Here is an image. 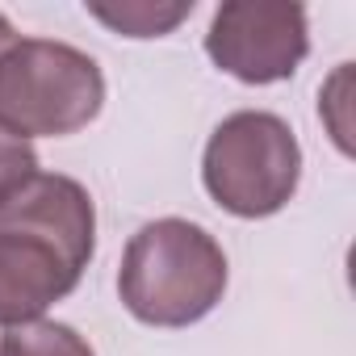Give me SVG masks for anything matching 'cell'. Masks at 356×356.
Wrapping results in <instances>:
<instances>
[{
	"label": "cell",
	"mask_w": 356,
	"mask_h": 356,
	"mask_svg": "<svg viewBox=\"0 0 356 356\" xmlns=\"http://www.w3.org/2000/svg\"><path fill=\"white\" fill-rule=\"evenodd\" d=\"M97 252V206L59 172H34L0 197V327L42 318Z\"/></svg>",
	"instance_id": "6da1fadb"
},
{
	"label": "cell",
	"mask_w": 356,
	"mask_h": 356,
	"mask_svg": "<svg viewBox=\"0 0 356 356\" xmlns=\"http://www.w3.org/2000/svg\"><path fill=\"white\" fill-rule=\"evenodd\" d=\"M227 293L222 243L189 218H155L122 252L118 298L147 327H193Z\"/></svg>",
	"instance_id": "7a4b0ae2"
},
{
	"label": "cell",
	"mask_w": 356,
	"mask_h": 356,
	"mask_svg": "<svg viewBox=\"0 0 356 356\" xmlns=\"http://www.w3.org/2000/svg\"><path fill=\"white\" fill-rule=\"evenodd\" d=\"M105 105V76L80 47L51 38H17L0 55V130L30 138H63L84 130Z\"/></svg>",
	"instance_id": "3957f363"
},
{
	"label": "cell",
	"mask_w": 356,
	"mask_h": 356,
	"mask_svg": "<svg viewBox=\"0 0 356 356\" xmlns=\"http://www.w3.org/2000/svg\"><path fill=\"white\" fill-rule=\"evenodd\" d=\"M206 193L235 218H273L302 181V147L285 118L239 109L218 122L202 155Z\"/></svg>",
	"instance_id": "277c9868"
},
{
	"label": "cell",
	"mask_w": 356,
	"mask_h": 356,
	"mask_svg": "<svg viewBox=\"0 0 356 356\" xmlns=\"http://www.w3.org/2000/svg\"><path fill=\"white\" fill-rule=\"evenodd\" d=\"M206 55L243 84L289 80L310 55L306 9L289 0H227L206 30Z\"/></svg>",
	"instance_id": "5b68a950"
},
{
	"label": "cell",
	"mask_w": 356,
	"mask_h": 356,
	"mask_svg": "<svg viewBox=\"0 0 356 356\" xmlns=\"http://www.w3.org/2000/svg\"><path fill=\"white\" fill-rule=\"evenodd\" d=\"M88 13L109 26L113 34H126V38H163L181 26L189 13H193V0H176V5H151V0H122V5H88Z\"/></svg>",
	"instance_id": "8992f818"
},
{
	"label": "cell",
	"mask_w": 356,
	"mask_h": 356,
	"mask_svg": "<svg viewBox=\"0 0 356 356\" xmlns=\"http://www.w3.org/2000/svg\"><path fill=\"white\" fill-rule=\"evenodd\" d=\"M0 356H97V352L76 327L55 323V318H34V323L5 327Z\"/></svg>",
	"instance_id": "52a82bcc"
},
{
	"label": "cell",
	"mask_w": 356,
	"mask_h": 356,
	"mask_svg": "<svg viewBox=\"0 0 356 356\" xmlns=\"http://www.w3.org/2000/svg\"><path fill=\"white\" fill-rule=\"evenodd\" d=\"M34 172H38V155H34V147L0 130V197H5L13 185H22L26 176H34Z\"/></svg>",
	"instance_id": "ba28073f"
},
{
	"label": "cell",
	"mask_w": 356,
	"mask_h": 356,
	"mask_svg": "<svg viewBox=\"0 0 356 356\" xmlns=\"http://www.w3.org/2000/svg\"><path fill=\"white\" fill-rule=\"evenodd\" d=\"M13 42H17V30H13V22H9L5 13H0V55H5Z\"/></svg>",
	"instance_id": "9c48e42d"
}]
</instances>
